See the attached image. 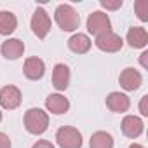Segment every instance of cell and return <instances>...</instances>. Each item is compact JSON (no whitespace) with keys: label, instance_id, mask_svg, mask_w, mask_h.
I'll use <instances>...</instances> for the list:
<instances>
[{"label":"cell","instance_id":"cell-1","mask_svg":"<svg viewBox=\"0 0 148 148\" xmlns=\"http://www.w3.org/2000/svg\"><path fill=\"white\" fill-rule=\"evenodd\" d=\"M23 124H25V129L33 134V136H40L47 131L49 127V115L47 112H44L42 108H30L25 112V117H23Z\"/></svg>","mask_w":148,"mask_h":148},{"label":"cell","instance_id":"cell-2","mask_svg":"<svg viewBox=\"0 0 148 148\" xmlns=\"http://www.w3.org/2000/svg\"><path fill=\"white\" fill-rule=\"evenodd\" d=\"M54 21L63 32H75L80 26V16L70 4H59L54 11Z\"/></svg>","mask_w":148,"mask_h":148},{"label":"cell","instance_id":"cell-3","mask_svg":"<svg viewBox=\"0 0 148 148\" xmlns=\"http://www.w3.org/2000/svg\"><path fill=\"white\" fill-rule=\"evenodd\" d=\"M56 143L59 148H82V132L77 127L63 125L56 131Z\"/></svg>","mask_w":148,"mask_h":148},{"label":"cell","instance_id":"cell-4","mask_svg":"<svg viewBox=\"0 0 148 148\" xmlns=\"http://www.w3.org/2000/svg\"><path fill=\"white\" fill-rule=\"evenodd\" d=\"M51 25H52V23H51V18H49V14L45 12V9H44V7H37L35 12H33V16H32V21H30L32 32L37 35V38L44 40V38L47 37L49 30H51Z\"/></svg>","mask_w":148,"mask_h":148},{"label":"cell","instance_id":"cell-5","mask_svg":"<svg viewBox=\"0 0 148 148\" xmlns=\"http://www.w3.org/2000/svg\"><path fill=\"white\" fill-rule=\"evenodd\" d=\"M87 32L94 37L98 35H103L106 32H112V23H110V18L106 12H101V11H94L89 14L87 18Z\"/></svg>","mask_w":148,"mask_h":148},{"label":"cell","instance_id":"cell-6","mask_svg":"<svg viewBox=\"0 0 148 148\" xmlns=\"http://www.w3.org/2000/svg\"><path fill=\"white\" fill-rule=\"evenodd\" d=\"M94 45L103 52H119L124 45V40H122L120 35H117L113 32H106V33L96 37Z\"/></svg>","mask_w":148,"mask_h":148},{"label":"cell","instance_id":"cell-7","mask_svg":"<svg viewBox=\"0 0 148 148\" xmlns=\"http://www.w3.org/2000/svg\"><path fill=\"white\" fill-rule=\"evenodd\" d=\"M23 101V94L16 86H5L0 89V106L5 110H16Z\"/></svg>","mask_w":148,"mask_h":148},{"label":"cell","instance_id":"cell-8","mask_svg":"<svg viewBox=\"0 0 148 148\" xmlns=\"http://www.w3.org/2000/svg\"><path fill=\"white\" fill-rule=\"evenodd\" d=\"M119 84L124 91H138L143 84V77H141V73L136 70V68H125L120 71V75H119Z\"/></svg>","mask_w":148,"mask_h":148},{"label":"cell","instance_id":"cell-9","mask_svg":"<svg viewBox=\"0 0 148 148\" xmlns=\"http://www.w3.org/2000/svg\"><path fill=\"white\" fill-rule=\"evenodd\" d=\"M120 129H122V134L125 138H131V139H136L143 134L145 131V124L139 117L136 115H125L122 119V124H120Z\"/></svg>","mask_w":148,"mask_h":148},{"label":"cell","instance_id":"cell-10","mask_svg":"<svg viewBox=\"0 0 148 148\" xmlns=\"http://www.w3.org/2000/svg\"><path fill=\"white\" fill-rule=\"evenodd\" d=\"M71 80V71L68 68V64L64 63H58L52 68V86L56 91H66Z\"/></svg>","mask_w":148,"mask_h":148},{"label":"cell","instance_id":"cell-11","mask_svg":"<svg viewBox=\"0 0 148 148\" xmlns=\"http://www.w3.org/2000/svg\"><path fill=\"white\" fill-rule=\"evenodd\" d=\"M23 73H25V77L28 80H40L44 77V73H45V63L37 58V56H32L25 61L23 64Z\"/></svg>","mask_w":148,"mask_h":148},{"label":"cell","instance_id":"cell-12","mask_svg":"<svg viewBox=\"0 0 148 148\" xmlns=\"http://www.w3.org/2000/svg\"><path fill=\"white\" fill-rule=\"evenodd\" d=\"M105 103H106V108L110 112H113V113H125L129 110V106H131L129 96L124 94V92H117V91L110 92L106 96V101Z\"/></svg>","mask_w":148,"mask_h":148},{"label":"cell","instance_id":"cell-13","mask_svg":"<svg viewBox=\"0 0 148 148\" xmlns=\"http://www.w3.org/2000/svg\"><path fill=\"white\" fill-rule=\"evenodd\" d=\"M0 52H2L5 59H11V61L19 59L25 54V44L19 38H7L0 45Z\"/></svg>","mask_w":148,"mask_h":148},{"label":"cell","instance_id":"cell-14","mask_svg":"<svg viewBox=\"0 0 148 148\" xmlns=\"http://www.w3.org/2000/svg\"><path fill=\"white\" fill-rule=\"evenodd\" d=\"M45 108L54 115H63L70 110V101L63 94H49L45 98Z\"/></svg>","mask_w":148,"mask_h":148},{"label":"cell","instance_id":"cell-15","mask_svg":"<svg viewBox=\"0 0 148 148\" xmlns=\"http://www.w3.org/2000/svg\"><path fill=\"white\" fill-rule=\"evenodd\" d=\"M125 42L129 44V47L132 49H143L146 47L148 44V33L143 26H132L129 28L127 32V37H125Z\"/></svg>","mask_w":148,"mask_h":148},{"label":"cell","instance_id":"cell-16","mask_svg":"<svg viewBox=\"0 0 148 148\" xmlns=\"http://www.w3.org/2000/svg\"><path fill=\"white\" fill-rule=\"evenodd\" d=\"M92 42L91 38L86 35V33H75V35H71L68 38V49L71 52H75V54H86L89 52Z\"/></svg>","mask_w":148,"mask_h":148},{"label":"cell","instance_id":"cell-17","mask_svg":"<svg viewBox=\"0 0 148 148\" xmlns=\"http://www.w3.org/2000/svg\"><path fill=\"white\" fill-rule=\"evenodd\" d=\"M18 28V18L11 11H0V35L9 37Z\"/></svg>","mask_w":148,"mask_h":148},{"label":"cell","instance_id":"cell-18","mask_svg":"<svg viewBox=\"0 0 148 148\" xmlns=\"http://www.w3.org/2000/svg\"><path fill=\"white\" fill-rule=\"evenodd\" d=\"M89 148H113V136L106 131H96L89 139Z\"/></svg>","mask_w":148,"mask_h":148},{"label":"cell","instance_id":"cell-19","mask_svg":"<svg viewBox=\"0 0 148 148\" xmlns=\"http://www.w3.org/2000/svg\"><path fill=\"white\" fill-rule=\"evenodd\" d=\"M134 11L141 21H148V2L146 0H138L134 4Z\"/></svg>","mask_w":148,"mask_h":148},{"label":"cell","instance_id":"cell-20","mask_svg":"<svg viewBox=\"0 0 148 148\" xmlns=\"http://www.w3.org/2000/svg\"><path fill=\"white\" fill-rule=\"evenodd\" d=\"M101 7L108 9V11H117L122 7V0H115V2H110V0H101Z\"/></svg>","mask_w":148,"mask_h":148},{"label":"cell","instance_id":"cell-21","mask_svg":"<svg viewBox=\"0 0 148 148\" xmlns=\"http://www.w3.org/2000/svg\"><path fill=\"white\" fill-rule=\"evenodd\" d=\"M0 148H11V138L5 132H0Z\"/></svg>","mask_w":148,"mask_h":148},{"label":"cell","instance_id":"cell-22","mask_svg":"<svg viewBox=\"0 0 148 148\" xmlns=\"http://www.w3.org/2000/svg\"><path fill=\"white\" fill-rule=\"evenodd\" d=\"M146 101H148V94H145V96L141 98V101H139V112H141V115H143V117H146V115H148Z\"/></svg>","mask_w":148,"mask_h":148},{"label":"cell","instance_id":"cell-23","mask_svg":"<svg viewBox=\"0 0 148 148\" xmlns=\"http://www.w3.org/2000/svg\"><path fill=\"white\" fill-rule=\"evenodd\" d=\"M32 148H54V145L51 141H47V139H38L37 143H33Z\"/></svg>","mask_w":148,"mask_h":148},{"label":"cell","instance_id":"cell-24","mask_svg":"<svg viewBox=\"0 0 148 148\" xmlns=\"http://www.w3.org/2000/svg\"><path fill=\"white\" fill-rule=\"evenodd\" d=\"M146 56H148V52H143V54H141V64H143V66H146V61H145Z\"/></svg>","mask_w":148,"mask_h":148},{"label":"cell","instance_id":"cell-25","mask_svg":"<svg viewBox=\"0 0 148 148\" xmlns=\"http://www.w3.org/2000/svg\"><path fill=\"white\" fill-rule=\"evenodd\" d=\"M129 148H145V146L139 145V143H132V145H129Z\"/></svg>","mask_w":148,"mask_h":148},{"label":"cell","instance_id":"cell-26","mask_svg":"<svg viewBox=\"0 0 148 148\" xmlns=\"http://www.w3.org/2000/svg\"><path fill=\"white\" fill-rule=\"evenodd\" d=\"M0 122H2V112H0Z\"/></svg>","mask_w":148,"mask_h":148}]
</instances>
